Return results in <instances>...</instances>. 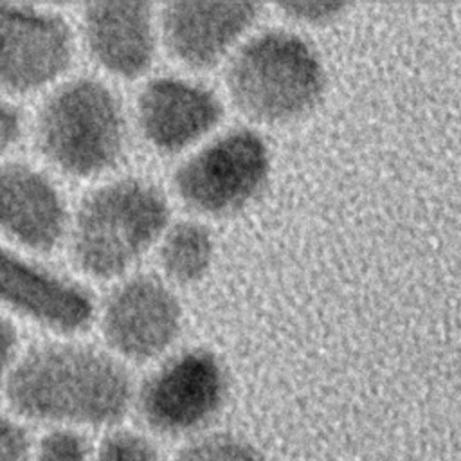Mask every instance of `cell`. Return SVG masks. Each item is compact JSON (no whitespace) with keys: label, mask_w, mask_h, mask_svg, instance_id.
I'll return each instance as SVG.
<instances>
[{"label":"cell","mask_w":461,"mask_h":461,"mask_svg":"<svg viewBox=\"0 0 461 461\" xmlns=\"http://www.w3.org/2000/svg\"><path fill=\"white\" fill-rule=\"evenodd\" d=\"M4 400L18 420L50 429L112 427L128 414L133 382L110 353L52 337L25 344Z\"/></svg>","instance_id":"obj_1"},{"label":"cell","mask_w":461,"mask_h":461,"mask_svg":"<svg viewBox=\"0 0 461 461\" xmlns=\"http://www.w3.org/2000/svg\"><path fill=\"white\" fill-rule=\"evenodd\" d=\"M29 142L43 166L68 178H94L122 158L128 126L121 99L97 77H65L31 113Z\"/></svg>","instance_id":"obj_2"},{"label":"cell","mask_w":461,"mask_h":461,"mask_svg":"<svg viewBox=\"0 0 461 461\" xmlns=\"http://www.w3.org/2000/svg\"><path fill=\"white\" fill-rule=\"evenodd\" d=\"M167 221L169 203L155 184L117 178L79 200L70 212L65 243L79 272L97 281L115 279L160 240Z\"/></svg>","instance_id":"obj_3"},{"label":"cell","mask_w":461,"mask_h":461,"mask_svg":"<svg viewBox=\"0 0 461 461\" xmlns=\"http://www.w3.org/2000/svg\"><path fill=\"white\" fill-rule=\"evenodd\" d=\"M326 81L317 49L286 29L249 38L225 70L232 104L263 124H285L310 113L322 99Z\"/></svg>","instance_id":"obj_4"},{"label":"cell","mask_w":461,"mask_h":461,"mask_svg":"<svg viewBox=\"0 0 461 461\" xmlns=\"http://www.w3.org/2000/svg\"><path fill=\"white\" fill-rule=\"evenodd\" d=\"M270 173L265 139L247 128L221 133L175 171L178 198L193 211L227 216L241 211L263 189Z\"/></svg>","instance_id":"obj_5"},{"label":"cell","mask_w":461,"mask_h":461,"mask_svg":"<svg viewBox=\"0 0 461 461\" xmlns=\"http://www.w3.org/2000/svg\"><path fill=\"white\" fill-rule=\"evenodd\" d=\"M76 56L68 20L49 7L0 4V92L25 101L67 77Z\"/></svg>","instance_id":"obj_6"},{"label":"cell","mask_w":461,"mask_h":461,"mask_svg":"<svg viewBox=\"0 0 461 461\" xmlns=\"http://www.w3.org/2000/svg\"><path fill=\"white\" fill-rule=\"evenodd\" d=\"M229 376L216 353L193 348L155 369L137 393L142 421L162 436H184L205 427L223 407Z\"/></svg>","instance_id":"obj_7"},{"label":"cell","mask_w":461,"mask_h":461,"mask_svg":"<svg viewBox=\"0 0 461 461\" xmlns=\"http://www.w3.org/2000/svg\"><path fill=\"white\" fill-rule=\"evenodd\" d=\"M0 313L20 328L72 337L95 317L88 290L31 252L0 241Z\"/></svg>","instance_id":"obj_8"},{"label":"cell","mask_w":461,"mask_h":461,"mask_svg":"<svg viewBox=\"0 0 461 461\" xmlns=\"http://www.w3.org/2000/svg\"><path fill=\"white\" fill-rule=\"evenodd\" d=\"M70 209L52 173L22 155L0 160V241L45 256L67 240Z\"/></svg>","instance_id":"obj_9"},{"label":"cell","mask_w":461,"mask_h":461,"mask_svg":"<svg viewBox=\"0 0 461 461\" xmlns=\"http://www.w3.org/2000/svg\"><path fill=\"white\" fill-rule=\"evenodd\" d=\"M99 326L115 355L131 362H148L178 339L182 304L162 279L139 274L119 283L106 295Z\"/></svg>","instance_id":"obj_10"},{"label":"cell","mask_w":461,"mask_h":461,"mask_svg":"<svg viewBox=\"0 0 461 461\" xmlns=\"http://www.w3.org/2000/svg\"><path fill=\"white\" fill-rule=\"evenodd\" d=\"M259 11L252 2H169L160 11L162 41L178 63L205 70L230 52Z\"/></svg>","instance_id":"obj_11"},{"label":"cell","mask_w":461,"mask_h":461,"mask_svg":"<svg viewBox=\"0 0 461 461\" xmlns=\"http://www.w3.org/2000/svg\"><path fill=\"white\" fill-rule=\"evenodd\" d=\"M135 113L140 133L151 148L160 153H178L220 124L223 106L203 85L160 76L140 88Z\"/></svg>","instance_id":"obj_12"},{"label":"cell","mask_w":461,"mask_h":461,"mask_svg":"<svg viewBox=\"0 0 461 461\" xmlns=\"http://www.w3.org/2000/svg\"><path fill=\"white\" fill-rule=\"evenodd\" d=\"M79 38L90 59L104 72L133 79L153 63L157 34L146 2H95L81 11Z\"/></svg>","instance_id":"obj_13"},{"label":"cell","mask_w":461,"mask_h":461,"mask_svg":"<svg viewBox=\"0 0 461 461\" xmlns=\"http://www.w3.org/2000/svg\"><path fill=\"white\" fill-rule=\"evenodd\" d=\"M160 238L158 263L167 279L193 285L207 274L214 258V240L203 223L180 220L167 227Z\"/></svg>","instance_id":"obj_14"},{"label":"cell","mask_w":461,"mask_h":461,"mask_svg":"<svg viewBox=\"0 0 461 461\" xmlns=\"http://www.w3.org/2000/svg\"><path fill=\"white\" fill-rule=\"evenodd\" d=\"M173 461H267L263 452L250 441L229 434L216 432L198 438L182 447Z\"/></svg>","instance_id":"obj_15"},{"label":"cell","mask_w":461,"mask_h":461,"mask_svg":"<svg viewBox=\"0 0 461 461\" xmlns=\"http://www.w3.org/2000/svg\"><path fill=\"white\" fill-rule=\"evenodd\" d=\"M90 461H162V457L149 438L119 429L103 438Z\"/></svg>","instance_id":"obj_16"},{"label":"cell","mask_w":461,"mask_h":461,"mask_svg":"<svg viewBox=\"0 0 461 461\" xmlns=\"http://www.w3.org/2000/svg\"><path fill=\"white\" fill-rule=\"evenodd\" d=\"M86 438L74 429H49L34 445L29 461H90Z\"/></svg>","instance_id":"obj_17"},{"label":"cell","mask_w":461,"mask_h":461,"mask_svg":"<svg viewBox=\"0 0 461 461\" xmlns=\"http://www.w3.org/2000/svg\"><path fill=\"white\" fill-rule=\"evenodd\" d=\"M29 133L31 113H27L23 101L0 92V160L22 155Z\"/></svg>","instance_id":"obj_18"},{"label":"cell","mask_w":461,"mask_h":461,"mask_svg":"<svg viewBox=\"0 0 461 461\" xmlns=\"http://www.w3.org/2000/svg\"><path fill=\"white\" fill-rule=\"evenodd\" d=\"M32 445L25 423L11 412H0V461H29Z\"/></svg>","instance_id":"obj_19"},{"label":"cell","mask_w":461,"mask_h":461,"mask_svg":"<svg viewBox=\"0 0 461 461\" xmlns=\"http://www.w3.org/2000/svg\"><path fill=\"white\" fill-rule=\"evenodd\" d=\"M22 328L0 313V398H4L9 376L23 349Z\"/></svg>","instance_id":"obj_20"},{"label":"cell","mask_w":461,"mask_h":461,"mask_svg":"<svg viewBox=\"0 0 461 461\" xmlns=\"http://www.w3.org/2000/svg\"><path fill=\"white\" fill-rule=\"evenodd\" d=\"M281 9L286 16L304 22V23H328L339 18L348 5L346 4H321V2H297V4H283Z\"/></svg>","instance_id":"obj_21"}]
</instances>
